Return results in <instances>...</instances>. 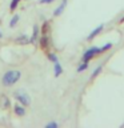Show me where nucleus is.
<instances>
[{
	"label": "nucleus",
	"mask_w": 124,
	"mask_h": 128,
	"mask_svg": "<svg viewBox=\"0 0 124 128\" xmlns=\"http://www.w3.org/2000/svg\"><path fill=\"white\" fill-rule=\"evenodd\" d=\"M20 78H22V72L11 70V71H7L6 74L3 75L2 83H3L4 87H10V86H14L15 83H18L20 80Z\"/></svg>",
	"instance_id": "nucleus-1"
},
{
	"label": "nucleus",
	"mask_w": 124,
	"mask_h": 128,
	"mask_svg": "<svg viewBox=\"0 0 124 128\" xmlns=\"http://www.w3.org/2000/svg\"><path fill=\"white\" fill-rule=\"evenodd\" d=\"M102 54V48H98V47H92L90 48L88 51H86V54L83 55V62H90V60L94 58V56H98Z\"/></svg>",
	"instance_id": "nucleus-2"
},
{
	"label": "nucleus",
	"mask_w": 124,
	"mask_h": 128,
	"mask_svg": "<svg viewBox=\"0 0 124 128\" xmlns=\"http://www.w3.org/2000/svg\"><path fill=\"white\" fill-rule=\"evenodd\" d=\"M14 96H15V99L19 100L20 104H23L24 107L30 104V96H28L27 94H24L23 91H16L15 94H14Z\"/></svg>",
	"instance_id": "nucleus-3"
},
{
	"label": "nucleus",
	"mask_w": 124,
	"mask_h": 128,
	"mask_svg": "<svg viewBox=\"0 0 124 128\" xmlns=\"http://www.w3.org/2000/svg\"><path fill=\"white\" fill-rule=\"evenodd\" d=\"M0 107L4 108V110H7V108L11 107V100L8 99L6 95H3L2 98H0Z\"/></svg>",
	"instance_id": "nucleus-4"
},
{
	"label": "nucleus",
	"mask_w": 124,
	"mask_h": 128,
	"mask_svg": "<svg viewBox=\"0 0 124 128\" xmlns=\"http://www.w3.org/2000/svg\"><path fill=\"white\" fill-rule=\"evenodd\" d=\"M14 110H15V114L18 116H24L26 115V110H24L23 104H16V106L14 107Z\"/></svg>",
	"instance_id": "nucleus-5"
},
{
	"label": "nucleus",
	"mask_w": 124,
	"mask_h": 128,
	"mask_svg": "<svg viewBox=\"0 0 124 128\" xmlns=\"http://www.w3.org/2000/svg\"><path fill=\"white\" fill-rule=\"evenodd\" d=\"M15 42L18 44H28V43H31V39L27 35H20L19 38H16Z\"/></svg>",
	"instance_id": "nucleus-6"
},
{
	"label": "nucleus",
	"mask_w": 124,
	"mask_h": 128,
	"mask_svg": "<svg viewBox=\"0 0 124 128\" xmlns=\"http://www.w3.org/2000/svg\"><path fill=\"white\" fill-rule=\"evenodd\" d=\"M103 27H104L103 24H100V26L96 28V30H94L90 35H88V38H87V39H88V40H92V39L95 38V36H98V35H99V32H102V31H103Z\"/></svg>",
	"instance_id": "nucleus-7"
},
{
	"label": "nucleus",
	"mask_w": 124,
	"mask_h": 128,
	"mask_svg": "<svg viewBox=\"0 0 124 128\" xmlns=\"http://www.w3.org/2000/svg\"><path fill=\"white\" fill-rule=\"evenodd\" d=\"M66 6H67V0H63V3L60 4V6L55 10V12H54V16H59V15H62V12L64 11V8H66Z\"/></svg>",
	"instance_id": "nucleus-8"
},
{
	"label": "nucleus",
	"mask_w": 124,
	"mask_h": 128,
	"mask_svg": "<svg viewBox=\"0 0 124 128\" xmlns=\"http://www.w3.org/2000/svg\"><path fill=\"white\" fill-rule=\"evenodd\" d=\"M54 67H55V76H60V74L63 72V68L60 66L59 62H55L54 63Z\"/></svg>",
	"instance_id": "nucleus-9"
},
{
	"label": "nucleus",
	"mask_w": 124,
	"mask_h": 128,
	"mask_svg": "<svg viewBox=\"0 0 124 128\" xmlns=\"http://www.w3.org/2000/svg\"><path fill=\"white\" fill-rule=\"evenodd\" d=\"M19 19H20V16H19V15H15V16H14V18H12V19H11V23H10V27H12V28H14V27L16 26V24H18V22H19Z\"/></svg>",
	"instance_id": "nucleus-10"
},
{
	"label": "nucleus",
	"mask_w": 124,
	"mask_h": 128,
	"mask_svg": "<svg viewBox=\"0 0 124 128\" xmlns=\"http://www.w3.org/2000/svg\"><path fill=\"white\" fill-rule=\"evenodd\" d=\"M87 68H88V62H83V63L78 67V72H83V71H86Z\"/></svg>",
	"instance_id": "nucleus-11"
},
{
	"label": "nucleus",
	"mask_w": 124,
	"mask_h": 128,
	"mask_svg": "<svg viewBox=\"0 0 124 128\" xmlns=\"http://www.w3.org/2000/svg\"><path fill=\"white\" fill-rule=\"evenodd\" d=\"M38 35H39V27H38V26H35V27H34V36L31 38V43H32V42H35L36 38H38Z\"/></svg>",
	"instance_id": "nucleus-12"
},
{
	"label": "nucleus",
	"mask_w": 124,
	"mask_h": 128,
	"mask_svg": "<svg viewBox=\"0 0 124 128\" xmlns=\"http://www.w3.org/2000/svg\"><path fill=\"white\" fill-rule=\"evenodd\" d=\"M100 72H102V67H98L94 72H92V75H91V80H94V79L96 78V76H98V75L100 74Z\"/></svg>",
	"instance_id": "nucleus-13"
},
{
	"label": "nucleus",
	"mask_w": 124,
	"mask_h": 128,
	"mask_svg": "<svg viewBox=\"0 0 124 128\" xmlns=\"http://www.w3.org/2000/svg\"><path fill=\"white\" fill-rule=\"evenodd\" d=\"M19 3H20V0H12V3H11V6H10V10L11 11H15Z\"/></svg>",
	"instance_id": "nucleus-14"
},
{
	"label": "nucleus",
	"mask_w": 124,
	"mask_h": 128,
	"mask_svg": "<svg viewBox=\"0 0 124 128\" xmlns=\"http://www.w3.org/2000/svg\"><path fill=\"white\" fill-rule=\"evenodd\" d=\"M48 58H50V60L51 62H58V58H56V55L55 54H48Z\"/></svg>",
	"instance_id": "nucleus-15"
},
{
	"label": "nucleus",
	"mask_w": 124,
	"mask_h": 128,
	"mask_svg": "<svg viewBox=\"0 0 124 128\" xmlns=\"http://www.w3.org/2000/svg\"><path fill=\"white\" fill-rule=\"evenodd\" d=\"M110 48H112V43H108L107 46H103V47H102V52H104V51H108Z\"/></svg>",
	"instance_id": "nucleus-16"
},
{
	"label": "nucleus",
	"mask_w": 124,
	"mask_h": 128,
	"mask_svg": "<svg viewBox=\"0 0 124 128\" xmlns=\"http://www.w3.org/2000/svg\"><path fill=\"white\" fill-rule=\"evenodd\" d=\"M46 127H47V128H56V127H58V123H55V122H51V123H48Z\"/></svg>",
	"instance_id": "nucleus-17"
},
{
	"label": "nucleus",
	"mask_w": 124,
	"mask_h": 128,
	"mask_svg": "<svg viewBox=\"0 0 124 128\" xmlns=\"http://www.w3.org/2000/svg\"><path fill=\"white\" fill-rule=\"evenodd\" d=\"M52 2H54V0H40V3H42V4H50Z\"/></svg>",
	"instance_id": "nucleus-18"
},
{
	"label": "nucleus",
	"mask_w": 124,
	"mask_h": 128,
	"mask_svg": "<svg viewBox=\"0 0 124 128\" xmlns=\"http://www.w3.org/2000/svg\"><path fill=\"white\" fill-rule=\"evenodd\" d=\"M119 23H124V18H122V19H120V22Z\"/></svg>",
	"instance_id": "nucleus-19"
},
{
	"label": "nucleus",
	"mask_w": 124,
	"mask_h": 128,
	"mask_svg": "<svg viewBox=\"0 0 124 128\" xmlns=\"http://www.w3.org/2000/svg\"><path fill=\"white\" fill-rule=\"evenodd\" d=\"M2 36H3V35H2V32H0V39H2Z\"/></svg>",
	"instance_id": "nucleus-20"
}]
</instances>
